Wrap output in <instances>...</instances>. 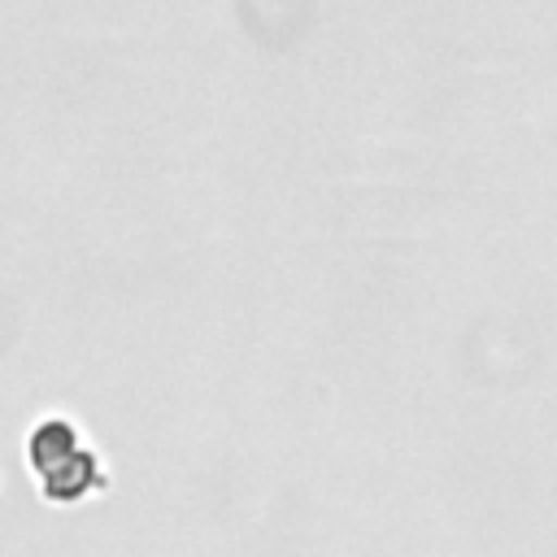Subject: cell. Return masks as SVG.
Segmentation results:
<instances>
[{
  "label": "cell",
  "mask_w": 557,
  "mask_h": 557,
  "mask_svg": "<svg viewBox=\"0 0 557 557\" xmlns=\"http://www.w3.org/2000/svg\"><path fill=\"white\" fill-rule=\"evenodd\" d=\"M30 466L44 483L48 500H78L100 487V470L78 426L65 418H44L30 431Z\"/></svg>",
  "instance_id": "cell-1"
}]
</instances>
